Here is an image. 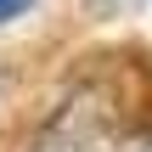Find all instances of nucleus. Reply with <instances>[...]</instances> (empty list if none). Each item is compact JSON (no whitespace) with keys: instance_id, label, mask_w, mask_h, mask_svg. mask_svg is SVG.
<instances>
[{"instance_id":"nucleus-1","label":"nucleus","mask_w":152,"mask_h":152,"mask_svg":"<svg viewBox=\"0 0 152 152\" xmlns=\"http://www.w3.org/2000/svg\"><path fill=\"white\" fill-rule=\"evenodd\" d=\"M23 6H28V0H0V23H11V17H17Z\"/></svg>"}]
</instances>
